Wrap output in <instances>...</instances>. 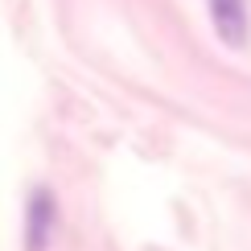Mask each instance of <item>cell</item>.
I'll list each match as a JSON object with an SVG mask.
<instances>
[{
  "label": "cell",
  "mask_w": 251,
  "mask_h": 251,
  "mask_svg": "<svg viewBox=\"0 0 251 251\" xmlns=\"http://www.w3.org/2000/svg\"><path fill=\"white\" fill-rule=\"evenodd\" d=\"M210 21L226 46H243L247 37V0H210Z\"/></svg>",
  "instance_id": "6da1fadb"
},
{
  "label": "cell",
  "mask_w": 251,
  "mask_h": 251,
  "mask_svg": "<svg viewBox=\"0 0 251 251\" xmlns=\"http://www.w3.org/2000/svg\"><path fill=\"white\" fill-rule=\"evenodd\" d=\"M50 226H54V198L46 190H37L29 198V214H25V247L29 251H46Z\"/></svg>",
  "instance_id": "7a4b0ae2"
}]
</instances>
